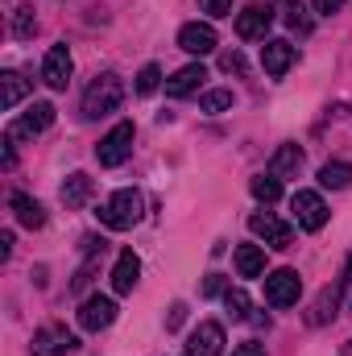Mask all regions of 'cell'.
<instances>
[{"instance_id": "d4e9b609", "label": "cell", "mask_w": 352, "mask_h": 356, "mask_svg": "<svg viewBox=\"0 0 352 356\" xmlns=\"http://www.w3.org/2000/svg\"><path fill=\"white\" fill-rule=\"evenodd\" d=\"M319 182H323V186H332V191L352 186V162H328V166L319 170Z\"/></svg>"}, {"instance_id": "4dcf8cb0", "label": "cell", "mask_w": 352, "mask_h": 356, "mask_svg": "<svg viewBox=\"0 0 352 356\" xmlns=\"http://www.w3.org/2000/svg\"><path fill=\"white\" fill-rule=\"evenodd\" d=\"M199 8H203L207 17H228V13H232V0H199Z\"/></svg>"}, {"instance_id": "ba28073f", "label": "cell", "mask_w": 352, "mask_h": 356, "mask_svg": "<svg viewBox=\"0 0 352 356\" xmlns=\"http://www.w3.org/2000/svg\"><path fill=\"white\" fill-rule=\"evenodd\" d=\"M50 124H54V104L38 99V104H29V108H25V116H21V120H13V124H8V137H13V141H21V137H38V133H46Z\"/></svg>"}, {"instance_id": "5bb4252c", "label": "cell", "mask_w": 352, "mask_h": 356, "mask_svg": "<svg viewBox=\"0 0 352 356\" xmlns=\"http://www.w3.org/2000/svg\"><path fill=\"white\" fill-rule=\"evenodd\" d=\"M178 46H182L186 54H211V50L220 46V38H216V29H211L207 21H186V25L178 29Z\"/></svg>"}, {"instance_id": "836d02e7", "label": "cell", "mask_w": 352, "mask_h": 356, "mask_svg": "<svg viewBox=\"0 0 352 356\" xmlns=\"http://www.w3.org/2000/svg\"><path fill=\"white\" fill-rule=\"evenodd\" d=\"M311 4H315V13H323V17H332V13H340V8H344L349 0H311Z\"/></svg>"}, {"instance_id": "7c38bea8", "label": "cell", "mask_w": 352, "mask_h": 356, "mask_svg": "<svg viewBox=\"0 0 352 356\" xmlns=\"http://www.w3.org/2000/svg\"><path fill=\"white\" fill-rule=\"evenodd\" d=\"M220 353H224V327L216 319H203L186 336V348H182V356H220Z\"/></svg>"}, {"instance_id": "52a82bcc", "label": "cell", "mask_w": 352, "mask_h": 356, "mask_svg": "<svg viewBox=\"0 0 352 356\" xmlns=\"http://www.w3.org/2000/svg\"><path fill=\"white\" fill-rule=\"evenodd\" d=\"M349 282H352V253H349V266H344V273H340V277H336V282H332V286L315 298V302H311V315H307V319H311L315 327H323V323L340 311V298H344V286H349Z\"/></svg>"}, {"instance_id": "30bf717a", "label": "cell", "mask_w": 352, "mask_h": 356, "mask_svg": "<svg viewBox=\"0 0 352 356\" xmlns=\"http://www.w3.org/2000/svg\"><path fill=\"white\" fill-rule=\"evenodd\" d=\"M71 71H75V63H71V50L58 42V46H50L46 50V63H42V83L54 91H67L71 83Z\"/></svg>"}, {"instance_id": "44dd1931", "label": "cell", "mask_w": 352, "mask_h": 356, "mask_svg": "<svg viewBox=\"0 0 352 356\" xmlns=\"http://www.w3.org/2000/svg\"><path fill=\"white\" fill-rule=\"evenodd\" d=\"M273 4H278L273 13H282V21H286L290 29H298V33H311V29H315V21H311V13H307L303 0H273Z\"/></svg>"}, {"instance_id": "2e32d148", "label": "cell", "mask_w": 352, "mask_h": 356, "mask_svg": "<svg viewBox=\"0 0 352 356\" xmlns=\"http://www.w3.org/2000/svg\"><path fill=\"white\" fill-rule=\"evenodd\" d=\"M8 207H13V216H17L21 228H42V224H46V207H42L33 195L13 191V195H8Z\"/></svg>"}, {"instance_id": "83f0119b", "label": "cell", "mask_w": 352, "mask_h": 356, "mask_svg": "<svg viewBox=\"0 0 352 356\" xmlns=\"http://www.w3.org/2000/svg\"><path fill=\"white\" fill-rule=\"evenodd\" d=\"M33 29H38L33 8H17V13H13V38H17V42H25V38H33Z\"/></svg>"}, {"instance_id": "6da1fadb", "label": "cell", "mask_w": 352, "mask_h": 356, "mask_svg": "<svg viewBox=\"0 0 352 356\" xmlns=\"http://www.w3.org/2000/svg\"><path fill=\"white\" fill-rule=\"evenodd\" d=\"M95 216H99L104 228H112V232H129V228L141 224V216H145V195L133 191V186H125V191H116Z\"/></svg>"}, {"instance_id": "7a4b0ae2", "label": "cell", "mask_w": 352, "mask_h": 356, "mask_svg": "<svg viewBox=\"0 0 352 356\" xmlns=\"http://www.w3.org/2000/svg\"><path fill=\"white\" fill-rule=\"evenodd\" d=\"M120 104H125V83H120V75H112V71L95 75L88 83V91H83V116H88V120L112 116Z\"/></svg>"}, {"instance_id": "d6986e66", "label": "cell", "mask_w": 352, "mask_h": 356, "mask_svg": "<svg viewBox=\"0 0 352 356\" xmlns=\"http://www.w3.org/2000/svg\"><path fill=\"white\" fill-rule=\"evenodd\" d=\"M232 266H237L241 277H262V273H265V249H262V245H237Z\"/></svg>"}, {"instance_id": "ffe728a7", "label": "cell", "mask_w": 352, "mask_h": 356, "mask_svg": "<svg viewBox=\"0 0 352 356\" xmlns=\"http://www.w3.org/2000/svg\"><path fill=\"white\" fill-rule=\"evenodd\" d=\"M91 191H95V182H91L83 170H75V175H67V182H63V203L75 211V207H83L91 199Z\"/></svg>"}, {"instance_id": "d590c367", "label": "cell", "mask_w": 352, "mask_h": 356, "mask_svg": "<svg viewBox=\"0 0 352 356\" xmlns=\"http://www.w3.org/2000/svg\"><path fill=\"white\" fill-rule=\"evenodd\" d=\"M13 257V232H0V261Z\"/></svg>"}, {"instance_id": "5b68a950", "label": "cell", "mask_w": 352, "mask_h": 356, "mask_svg": "<svg viewBox=\"0 0 352 356\" xmlns=\"http://www.w3.org/2000/svg\"><path fill=\"white\" fill-rule=\"evenodd\" d=\"M290 211H294L298 228H307V232H319V228L328 224V203H323L319 191H294Z\"/></svg>"}, {"instance_id": "1f68e13d", "label": "cell", "mask_w": 352, "mask_h": 356, "mask_svg": "<svg viewBox=\"0 0 352 356\" xmlns=\"http://www.w3.org/2000/svg\"><path fill=\"white\" fill-rule=\"evenodd\" d=\"M232 356H265V344H257V340H245V344H237V348H232Z\"/></svg>"}, {"instance_id": "e575fe53", "label": "cell", "mask_w": 352, "mask_h": 356, "mask_svg": "<svg viewBox=\"0 0 352 356\" xmlns=\"http://www.w3.org/2000/svg\"><path fill=\"white\" fill-rule=\"evenodd\" d=\"M220 290H224V277H220V273H211V277L203 282V294L211 298V294H220Z\"/></svg>"}, {"instance_id": "d6a6232c", "label": "cell", "mask_w": 352, "mask_h": 356, "mask_svg": "<svg viewBox=\"0 0 352 356\" xmlns=\"http://www.w3.org/2000/svg\"><path fill=\"white\" fill-rule=\"evenodd\" d=\"M182 319H186V302H175V307H170V315H166V327L175 332V327H182Z\"/></svg>"}, {"instance_id": "603a6c76", "label": "cell", "mask_w": 352, "mask_h": 356, "mask_svg": "<svg viewBox=\"0 0 352 356\" xmlns=\"http://www.w3.org/2000/svg\"><path fill=\"white\" fill-rule=\"evenodd\" d=\"M298 166H303V149H298V145H282V149L269 158V175H278V178L298 175Z\"/></svg>"}, {"instance_id": "f1b7e54d", "label": "cell", "mask_w": 352, "mask_h": 356, "mask_svg": "<svg viewBox=\"0 0 352 356\" xmlns=\"http://www.w3.org/2000/svg\"><path fill=\"white\" fill-rule=\"evenodd\" d=\"M224 307H228L232 319H249V294H245L241 286H237V290H232V286L224 290Z\"/></svg>"}, {"instance_id": "cb8c5ba5", "label": "cell", "mask_w": 352, "mask_h": 356, "mask_svg": "<svg viewBox=\"0 0 352 356\" xmlns=\"http://www.w3.org/2000/svg\"><path fill=\"white\" fill-rule=\"evenodd\" d=\"M249 191H253V199H257V203L269 207V203H278V199H282V178L265 170V175H257L253 182H249Z\"/></svg>"}, {"instance_id": "484cf974", "label": "cell", "mask_w": 352, "mask_h": 356, "mask_svg": "<svg viewBox=\"0 0 352 356\" xmlns=\"http://www.w3.org/2000/svg\"><path fill=\"white\" fill-rule=\"evenodd\" d=\"M228 108H232V91L228 88H216V91H203L199 95V112H211L216 116V112H228Z\"/></svg>"}, {"instance_id": "e0dca14e", "label": "cell", "mask_w": 352, "mask_h": 356, "mask_svg": "<svg viewBox=\"0 0 352 356\" xmlns=\"http://www.w3.org/2000/svg\"><path fill=\"white\" fill-rule=\"evenodd\" d=\"M137 277H141V261H137L133 249H125V253L116 257V266H112V290H116V294H133Z\"/></svg>"}, {"instance_id": "277c9868", "label": "cell", "mask_w": 352, "mask_h": 356, "mask_svg": "<svg viewBox=\"0 0 352 356\" xmlns=\"http://www.w3.org/2000/svg\"><path fill=\"white\" fill-rule=\"evenodd\" d=\"M249 232L262 236L265 249H290V241H294V224L278 220L273 211H253L249 216Z\"/></svg>"}, {"instance_id": "8992f818", "label": "cell", "mask_w": 352, "mask_h": 356, "mask_svg": "<svg viewBox=\"0 0 352 356\" xmlns=\"http://www.w3.org/2000/svg\"><path fill=\"white\" fill-rule=\"evenodd\" d=\"M298 294H303L298 269H273V273L265 277V302H269V307H294Z\"/></svg>"}, {"instance_id": "9a60e30c", "label": "cell", "mask_w": 352, "mask_h": 356, "mask_svg": "<svg viewBox=\"0 0 352 356\" xmlns=\"http://www.w3.org/2000/svg\"><path fill=\"white\" fill-rule=\"evenodd\" d=\"M262 67L269 79H282L290 67H294V46L286 42V38H269L262 46Z\"/></svg>"}, {"instance_id": "8d00e7d4", "label": "cell", "mask_w": 352, "mask_h": 356, "mask_svg": "<svg viewBox=\"0 0 352 356\" xmlns=\"http://www.w3.org/2000/svg\"><path fill=\"white\" fill-rule=\"evenodd\" d=\"M349 353H352V348H349Z\"/></svg>"}, {"instance_id": "ac0fdd59", "label": "cell", "mask_w": 352, "mask_h": 356, "mask_svg": "<svg viewBox=\"0 0 352 356\" xmlns=\"http://www.w3.org/2000/svg\"><path fill=\"white\" fill-rule=\"evenodd\" d=\"M203 79H207V71H203L199 63H191V67H182V71H175V75L166 79V95H170V99L195 95V91L203 88Z\"/></svg>"}, {"instance_id": "7402d4cb", "label": "cell", "mask_w": 352, "mask_h": 356, "mask_svg": "<svg viewBox=\"0 0 352 356\" xmlns=\"http://www.w3.org/2000/svg\"><path fill=\"white\" fill-rule=\"evenodd\" d=\"M25 91H29V83H25L17 71H4V75H0V108L13 112V108L25 99Z\"/></svg>"}, {"instance_id": "8fae6325", "label": "cell", "mask_w": 352, "mask_h": 356, "mask_svg": "<svg viewBox=\"0 0 352 356\" xmlns=\"http://www.w3.org/2000/svg\"><path fill=\"white\" fill-rule=\"evenodd\" d=\"M269 25H273V4H245L237 13V33L245 42H265Z\"/></svg>"}, {"instance_id": "4fadbf2b", "label": "cell", "mask_w": 352, "mask_h": 356, "mask_svg": "<svg viewBox=\"0 0 352 356\" xmlns=\"http://www.w3.org/2000/svg\"><path fill=\"white\" fill-rule=\"evenodd\" d=\"M112 319H116V302L108 294H88L83 298V307H79V327L83 332H104Z\"/></svg>"}, {"instance_id": "4316f807", "label": "cell", "mask_w": 352, "mask_h": 356, "mask_svg": "<svg viewBox=\"0 0 352 356\" xmlns=\"http://www.w3.org/2000/svg\"><path fill=\"white\" fill-rule=\"evenodd\" d=\"M158 88H162V67L158 63H145L137 71V95H154Z\"/></svg>"}, {"instance_id": "3957f363", "label": "cell", "mask_w": 352, "mask_h": 356, "mask_svg": "<svg viewBox=\"0 0 352 356\" xmlns=\"http://www.w3.org/2000/svg\"><path fill=\"white\" fill-rule=\"evenodd\" d=\"M133 137H137V129H133V120H120V124H112L104 137H99V145H95V158H99V166H125L129 162V154H133Z\"/></svg>"}, {"instance_id": "f546056e", "label": "cell", "mask_w": 352, "mask_h": 356, "mask_svg": "<svg viewBox=\"0 0 352 356\" xmlns=\"http://www.w3.org/2000/svg\"><path fill=\"white\" fill-rule=\"evenodd\" d=\"M220 67H224L228 75H245V58H241L237 50H228V54H220Z\"/></svg>"}, {"instance_id": "9c48e42d", "label": "cell", "mask_w": 352, "mask_h": 356, "mask_svg": "<svg viewBox=\"0 0 352 356\" xmlns=\"http://www.w3.org/2000/svg\"><path fill=\"white\" fill-rule=\"evenodd\" d=\"M75 344H79V340H75L63 323H46V327L33 332V344H29V348H33V356H67Z\"/></svg>"}]
</instances>
